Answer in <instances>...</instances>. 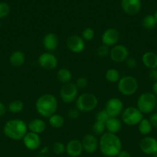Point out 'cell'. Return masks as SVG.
I'll use <instances>...</instances> for the list:
<instances>
[{"mask_svg":"<svg viewBox=\"0 0 157 157\" xmlns=\"http://www.w3.org/2000/svg\"><path fill=\"white\" fill-rule=\"evenodd\" d=\"M99 148L104 156L115 157L123 150V144L116 134L107 132L100 136L99 140Z\"/></svg>","mask_w":157,"mask_h":157,"instance_id":"obj_1","label":"cell"},{"mask_svg":"<svg viewBox=\"0 0 157 157\" xmlns=\"http://www.w3.org/2000/svg\"><path fill=\"white\" fill-rule=\"evenodd\" d=\"M37 113L42 117L49 118L55 113L58 108V101L54 95L45 94L38 97L35 104Z\"/></svg>","mask_w":157,"mask_h":157,"instance_id":"obj_2","label":"cell"},{"mask_svg":"<svg viewBox=\"0 0 157 157\" xmlns=\"http://www.w3.org/2000/svg\"><path fill=\"white\" fill-rule=\"evenodd\" d=\"M5 135L13 140H21L28 132V126L22 120L12 119L7 121L3 127Z\"/></svg>","mask_w":157,"mask_h":157,"instance_id":"obj_3","label":"cell"},{"mask_svg":"<svg viewBox=\"0 0 157 157\" xmlns=\"http://www.w3.org/2000/svg\"><path fill=\"white\" fill-rule=\"evenodd\" d=\"M157 97L152 92H145L139 96L136 101V107L143 113H150L155 109Z\"/></svg>","mask_w":157,"mask_h":157,"instance_id":"obj_4","label":"cell"},{"mask_svg":"<svg viewBox=\"0 0 157 157\" xmlns=\"http://www.w3.org/2000/svg\"><path fill=\"white\" fill-rule=\"evenodd\" d=\"M98 98L91 93H83L75 100V107L80 112H91L98 106Z\"/></svg>","mask_w":157,"mask_h":157,"instance_id":"obj_5","label":"cell"},{"mask_svg":"<svg viewBox=\"0 0 157 157\" xmlns=\"http://www.w3.org/2000/svg\"><path fill=\"white\" fill-rule=\"evenodd\" d=\"M117 87L119 93L124 96H132L138 90L139 83L135 78L126 75L120 78Z\"/></svg>","mask_w":157,"mask_h":157,"instance_id":"obj_6","label":"cell"},{"mask_svg":"<svg viewBox=\"0 0 157 157\" xmlns=\"http://www.w3.org/2000/svg\"><path fill=\"white\" fill-rule=\"evenodd\" d=\"M143 119V113L136 107H129L122 113V122L128 126L138 125Z\"/></svg>","mask_w":157,"mask_h":157,"instance_id":"obj_7","label":"cell"},{"mask_svg":"<svg viewBox=\"0 0 157 157\" xmlns=\"http://www.w3.org/2000/svg\"><path fill=\"white\" fill-rule=\"evenodd\" d=\"M78 89L75 83H68L63 84L59 90V97L66 104H70L78 98Z\"/></svg>","mask_w":157,"mask_h":157,"instance_id":"obj_8","label":"cell"},{"mask_svg":"<svg viewBox=\"0 0 157 157\" xmlns=\"http://www.w3.org/2000/svg\"><path fill=\"white\" fill-rule=\"evenodd\" d=\"M38 64L45 70H53L58 66V58L52 52H44L38 56Z\"/></svg>","mask_w":157,"mask_h":157,"instance_id":"obj_9","label":"cell"},{"mask_svg":"<svg viewBox=\"0 0 157 157\" xmlns=\"http://www.w3.org/2000/svg\"><path fill=\"white\" fill-rule=\"evenodd\" d=\"M109 56L113 62H125L129 57V51L128 48L123 44H116L111 48Z\"/></svg>","mask_w":157,"mask_h":157,"instance_id":"obj_10","label":"cell"},{"mask_svg":"<svg viewBox=\"0 0 157 157\" xmlns=\"http://www.w3.org/2000/svg\"><path fill=\"white\" fill-rule=\"evenodd\" d=\"M123 103L117 98H112L107 101L105 110L110 117H118L123 111Z\"/></svg>","mask_w":157,"mask_h":157,"instance_id":"obj_11","label":"cell"},{"mask_svg":"<svg viewBox=\"0 0 157 157\" xmlns=\"http://www.w3.org/2000/svg\"><path fill=\"white\" fill-rule=\"evenodd\" d=\"M120 38V34L115 28H109L105 30L101 37L103 44L108 47H113L118 44Z\"/></svg>","mask_w":157,"mask_h":157,"instance_id":"obj_12","label":"cell"},{"mask_svg":"<svg viewBox=\"0 0 157 157\" xmlns=\"http://www.w3.org/2000/svg\"><path fill=\"white\" fill-rule=\"evenodd\" d=\"M139 149L144 154L153 156L157 153V140L153 136H146L140 140Z\"/></svg>","mask_w":157,"mask_h":157,"instance_id":"obj_13","label":"cell"},{"mask_svg":"<svg viewBox=\"0 0 157 157\" xmlns=\"http://www.w3.org/2000/svg\"><path fill=\"white\" fill-rule=\"evenodd\" d=\"M67 48L73 53H80L83 52L86 47V43L82 36L77 35H72L66 40Z\"/></svg>","mask_w":157,"mask_h":157,"instance_id":"obj_14","label":"cell"},{"mask_svg":"<svg viewBox=\"0 0 157 157\" xmlns=\"http://www.w3.org/2000/svg\"><path fill=\"white\" fill-rule=\"evenodd\" d=\"M22 141L26 148L32 151L38 150L42 144V140L39 134L30 131L27 132V133L25 135Z\"/></svg>","mask_w":157,"mask_h":157,"instance_id":"obj_15","label":"cell"},{"mask_svg":"<svg viewBox=\"0 0 157 157\" xmlns=\"http://www.w3.org/2000/svg\"><path fill=\"white\" fill-rule=\"evenodd\" d=\"M81 143L83 145V151L89 154L95 153L99 148V140L94 134H90V133L86 134V136H83Z\"/></svg>","mask_w":157,"mask_h":157,"instance_id":"obj_16","label":"cell"},{"mask_svg":"<svg viewBox=\"0 0 157 157\" xmlns=\"http://www.w3.org/2000/svg\"><path fill=\"white\" fill-rule=\"evenodd\" d=\"M121 6L125 13L129 15H135L141 10V0H122Z\"/></svg>","mask_w":157,"mask_h":157,"instance_id":"obj_17","label":"cell"},{"mask_svg":"<svg viewBox=\"0 0 157 157\" xmlns=\"http://www.w3.org/2000/svg\"><path fill=\"white\" fill-rule=\"evenodd\" d=\"M59 44V39L56 34L53 32H49L45 35L42 38V45L46 52H54L58 48Z\"/></svg>","mask_w":157,"mask_h":157,"instance_id":"obj_18","label":"cell"},{"mask_svg":"<svg viewBox=\"0 0 157 157\" xmlns=\"http://www.w3.org/2000/svg\"><path fill=\"white\" fill-rule=\"evenodd\" d=\"M83 148L81 141L73 139L69 140L66 145V153L70 157H78L83 153Z\"/></svg>","mask_w":157,"mask_h":157,"instance_id":"obj_19","label":"cell"},{"mask_svg":"<svg viewBox=\"0 0 157 157\" xmlns=\"http://www.w3.org/2000/svg\"><path fill=\"white\" fill-rule=\"evenodd\" d=\"M142 62L146 67L157 69V54L153 52H146L142 56Z\"/></svg>","mask_w":157,"mask_h":157,"instance_id":"obj_20","label":"cell"},{"mask_svg":"<svg viewBox=\"0 0 157 157\" xmlns=\"http://www.w3.org/2000/svg\"><path fill=\"white\" fill-rule=\"evenodd\" d=\"M27 126L28 130L29 131L37 133V134H41L46 129V122L40 118H35V119L32 120Z\"/></svg>","mask_w":157,"mask_h":157,"instance_id":"obj_21","label":"cell"},{"mask_svg":"<svg viewBox=\"0 0 157 157\" xmlns=\"http://www.w3.org/2000/svg\"><path fill=\"white\" fill-rule=\"evenodd\" d=\"M105 126H106V130H107L108 133L116 134L121 130L123 124H122V121L118 119V117H110L106 121Z\"/></svg>","mask_w":157,"mask_h":157,"instance_id":"obj_22","label":"cell"},{"mask_svg":"<svg viewBox=\"0 0 157 157\" xmlns=\"http://www.w3.org/2000/svg\"><path fill=\"white\" fill-rule=\"evenodd\" d=\"M26 61V57L24 53L21 51H15L11 54L9 57V64L14 67H19L24 64Z\"/></svg>","mask_w":157,"mask_h":157,"instance_id":"obj_23","label":"cell"},{"mask_svg":"<svg viewBox=\"0 0 157 157\" xmlns=\"http://www.w3.org/2000/svg\"><path fill=\"white\" fill-rule=\"evenodd\" d=\"M56 78L58 80V81H59L62 84H68V83L70 82L72 78V72L69 69L65 68V67L60 68L57 71Z\"/></svg>","mask_w":157,"mask_h":157,"instance_id":"obj_24","label":"cell"},{"mask_svg":"<svg viewBox=\"0 0 157 157\" xmlns=\"http://www.w3.org/2000/svg\"><path fill=\"white\" fill-rule=\"evenodd\" d=\"M64 118L58 113H54L49 117V124L52 128L59 129L64 125Z\"/></svg>","mask_w":157,"mask_h":157,"instance_id":"obj_25","label":"cell"},{"mask_svg":"<svg viewBox=\"0 0 157 157\" xmlns=\"http://www.w3.org/2000/svg\"><path fill=\"white\" fill-rule=\"evenodd\" d=\"M152 127L149 119L143 118L138 124V131L144 136H148L152 132Z\"/></svg>","mask_w":157,"mask_h":157,"instance_id":"obj_26","label":"cell"},{"mask_svg":"<svg viewBox=\"0 0 157 157\" xmlns=\"http://www.w3.org/2000/svg\"><path fill=\"white\" fill-rule=\"evenodd\" d=\"M142 25L146 30H152L157 25V21L153 15H147L142 20Z\"/></svg>","mask_w":157,"mask_h":157,"instance_id":"obj_27","label":"cell"},{"mask_svg":"<svg viewBox=\"0 0 157 157\" xmlns=\"http://www.w3.org/2000/svg\"><path fill=\"white\" fill-rule=\"evenodd\" d=\"M106 79L109 83H118L120 78V74L117 69L109 68L106 72Z\"/></svg>","mask_w":157,"mask_h":157,"instance_id":"obj_28","label":"cell"},{"mask_svg":"<svg viewBox=\"0 0 157 157\" xmlns=\"http://www.w3.org/2000/svg\"><path fill=\"white\" fill-rule=\"evenodd\" d=\"M24 109V104L20 100H14L11 101L8 106V110L12 113H18Z\"/></svg>","mask_w":157,"mask_h":157,"instance_id":"obj_29","label":"cell"},{"mask_svg":"<svg viewBox=\"0 0 157 157\" xmlns=\"http://www.w3.org/2000/svg\"><path fill=\"white\" fill-rule=\"evenodd\" d=\"M92 130L95 136H101L104 133L105 130H106V126H105V124H103V123L95 121V123L92 125Z\"/></svg>","mask_w":157,"mask_h":157,"instance_id":"obj_30","label":"cell"},{"mask_svg":"<svg viewBox=\"0 0 157 157\" xmlns=\"http://www.w3.org/2000/svg\"><path fill=\"white\" fill-rule=\"evenodd\" d=\"M52 150L55 154L62 155L66 152V145L62 142H55L52 144Z\"/></svg>","mask_w":157,"mask_h":157,"instance_id":"obj_31","label":"cell"},{"mask_svg":"<svg viewBox=\"0 0 157 157\" xmlns=\"http://www.w3.org/2000/svg\"><path fill=\"white\" fill-rule=\"evenodd\" d=\"M95 37V32L92 28H86L82 32V38L84 41H92Z\"/></svg>","mask_w":157,"mask_h":157,"instance_id":"obj_32","label":"cell"},{"mask_svg":"<svg viewBox=\"0 0 157 157\" xmlns=\"http://www.w3.org/2000/svg\"><path fill=\"white\" fill-rule=\"evenodd\" d=\"M110 118L109 115L108 114L107 112L106 111V110H102L100 111H99L98 113L95 114V121H99V122L103 123V124H106V121Z\"/></svg>","mask_w":157,"mask_h":157,"instance_id":"obj_33","label":"cell"},{"mask_svg":"<svg viewBox=\"0 0 157 157\" xmlns=\"http://www.w3.org/2000/svg\"><path fill=\"white\" fill-rule=\"evenodd\" d=\"M109 52H110L109 47L102 44L97 48L96 55L99 57H100V58H106V57H107L109 55Z\"/></svg>","mask_w":157,"mask_h":157,"instance_id":"obj_34","label":"cell"},{"mask_svg":"<svg viewBox=\"0 0 157 157\" xmlns=\"http://www.w3.org/2000/svg\"><path fill=\"white\" fill-rule=\"evenodd\" d=\"M10 12V7L9 5L4 2H0V18H4Z\"/></svg>","mask_w":157,"mask_h":157,"instance_id":"obj_35","label":"cell"},{"mask_svg":"<svg viewBox=\"0 0 157 157\" xmlns=\"http://www.w3.org/2000/svg\"><path fill=\"white\" fill-rule=\"evenodd\" d=\"M88 84H89V81H88V79L86 77H79V78H77L75 83L78 89L86 88L88 86Z\"/></svg>","mask_w":157,"mask_h":157,"instance_id":"obj_36","label":"cell"},{"mask_svg":"<svg viewBox=\"0 0 157 157\" xmlns=\"http://www.w3.org/2000/svg\"><path fill=\"white\" fill-rule=\"evenodd\" d=\"M125 63H126V67L129 69L136 68L137 65H138V62H137L136 59L132 58V57H129V58L126 60Z\"/></svg>","mask_w":157,"mask_h":157,"instance_id":"obj_37","label":"cell"},{"mask_svg":"<svg viewBox=\"0 0 157 157\" xmlns=\"http://www.w3.org/2000/svg\"><path fill=\"white\" fill-rule=\"evenodd\" d=\"M79 113L80 111L76 107L73 109H70L68 112V117L71 120H75L79 117Z\"/></svg>","mask_w":157,"mask_h":157,"instance_id":"obj_38","label":"cell"},{"mask_svg":"<svg viewBox=\"0 0 157 157\" xmlns=\"http://www.w3.org/2000/svg\"><path fill=\"white\" fill-rule=\"evenodd\" d=\"M149 122H150L151 125H152V128L157 129V112L156 113H152L150 116L149 119Z\"/></svg>","mask_w":157,"mask_h":157,"instance_id":"obj_39","label":"cell"},{"mask_svg":"<svg viewBox=\"0 0 157 157\" xmlns=\"http://www.w3.org/2000/svg\"><path fill=\"white\" fill-rule=\"evenodd\" d=\"M149 78L153 82L157 81V69H151V70H149Z\"/></svg>","mask_w":157,"mask_h":157,"instance_id":"obj_40","label":"cell"},{"mask_svg":"<svg viewBox=\"0 0 157 157\" xmlns=\"http://www.w3.org/2000/svg\"><path fill=\"white\" fill-rule=\"evenodd\" d=\"M6 110H7L6 107L5 106V104L0 101V117L4 116L5 113H6Z\"/></svg>","mask_w":157,"mask_h":157,"instance_id":"obj_41","label":"cell"},{"mask_svg":"<svg viewBox=\"0 0 157 157\" xmlns=\"http://www.w3.org/2000/svg\"><path fill=\"white\" fill-rule=\"evenodd\" d=\"M117 157H132L131 154L129 152L126 151V150H121L120 153L117 155Z\"/></svg>","mask_w":157,"mask_h":157,"instance_id":"obj_42","label":"cell"},{"mask_svg":"<svg viewBox=\"0 0 157 157\" xmlns=\"http://www.w3.org/2000/svg\"><path fill=\"white\" fill-rule=\"evenodd\" d=\"M152 93H153L157 97V81H155V82L153 83V84H152Z\"/></svg>","mask_w":157,"mask_h":157,"instance_id":"obj_43","label":"cell"},{"mask_svg":"<svg viewBox=\"0 0 157 157\" xmlns=\"http://www.w3.org/2000/svg\"><path fill=\"white\" fill-rule=\"evenodd\" d=\"M35 157H49V154H46V153H42L38 152V154L36 155Z\"/></svg>","mask_w":157,"mask_h":157,"instance_id":"obj_44","label":"cell"},{"mask_svg":"<svg viewBox=\"0 0 157 157\" xmlns=\"http://www.w3.org/2000/svg\"><path fill=\"white\" fill-rule=\"evenodd\" d=\"M154 17H155V20H156V21H157V10L155 11V13H154Z\"/></svg>","mask_w":157,"mask_h":157,"instance_id":"obj_45","label":"cell"},{"mask_svg":"<svg viewBox=\"0 0 157 157\" xmlns=\"http://www.w3.org/2000/svg\"><path fill=\"white\" fill-rule=\"evenodd\" d=\"M153 157H157V153H155V154L153 155Z\"/></svg>","mask_w":157,"mask_h":157,"instance_id":"obj_46","label":"cell"},{"mask_svg":"<svg viewBox=\"0 0 157 157\" xmlns=\"http://www.w3.org/2000/svg\"><path fill=\"white\" fill-rule=\"evenodd\" d=\"M155 110H156V112H157V104H156V107H155Z\"/></svg>","mask_w":157,"mask_h":157,"instance_id":"obj_47","label":"cell"},{"mask_svg":"<svg viewBox=\"0 0 157 157\" xmlns=\"http://www.w3.org/2000/svg\"><path fill=\"white\" fill-rule=\"evenodd\" d=\"M115 157H117V156H115Z\"/></svg>","mask_w":157,"mask_h":157,"instance_id":"obj_48","label":"cell"}]
</instances>
